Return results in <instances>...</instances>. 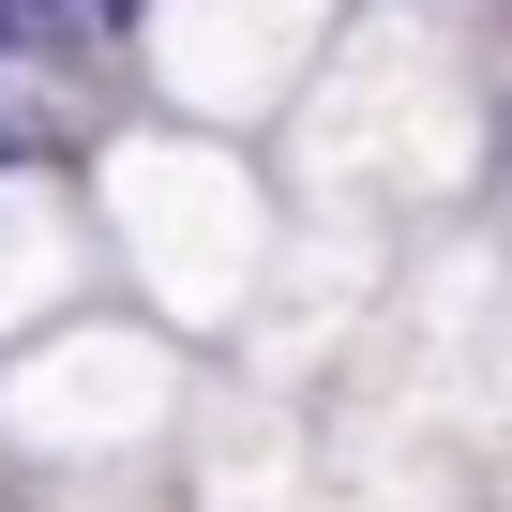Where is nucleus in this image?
I'll return each instance as SVG.
<instances>
[{"label":"nucleus","instance_id":"1","mask_svg":"<svg viewBox=\"0 0 512 512\" xmlns=\"http://www.w3.org/2000/svg\"><path fill=\"white\" fill-rule=\"evenodd\" d=\"M91 226H106V272L151 332H241L256 287L287 256V196L256 166V136H211V121H151L121 106L91 136Z\"/></svg>","mask_w":512,"mask_h":512},{"label":"nucleus","instance_id":"2","mask_svg":"<svg viewBox=\"0 0 512 512\" xmlns=\"http://www.w3.org/2000/svg\"><path fill=\"white\" fill-rule=\"evenodd\" d=\"M181 332H151L136 302H91L31 347H0V467L76 497V482H121L166 422H181Z\"/></svg>","mask_w":512,"mask_h":512},{"label":"nucleus","instance_id":"3","mask_svg":"<svg viewBox=\"0 0 512 512\" xmlns=\"http://www.w3.org/2000/svg\"><path fill=\"white\" fill-rule=\"evenodd\" d=\"M362 0H136V106L151 121H211V136H256L332 46H347Z\"/></svg>","mask_w":512,"mask_h":512},{"label":"nucleus","instance_id":"4","mask_svg":"<svg viewBox=\"0 0 512 512\" xmlns=\"http://www.w3.org/2000/svg\"><path fill=\"white\" fill-rule=\"evenodd\" d=\"M91 302H106L91 166H0V347H31V332H61Z\"/></svg>","mask_w":512,"mask_h":512},{"label":"nucleus","instance_id":"5","mask_svg":"<svg viewBox=\"0 0 512 512\" xmlns=\"http://www.w3.org/2000/svg\"><path fill=\"white\" fill-rule=\"evenodd\" d=\"M497 31H512V16H497Z\"/></svg>","mask_w":512,"mask_h":512}]
</instances>
